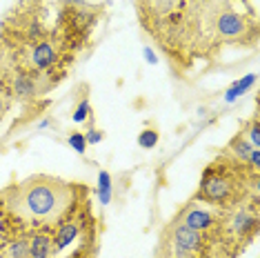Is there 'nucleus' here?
I'll return each mask as SVG.
<instances>
[{"label": "nucleus", "instance_id": "1", "mask_svg": "<svg viewBox=\"0 0 260 258\" xmlns=\"http://www.w3.org/2000/svg\"><path fill=\"white\" fill-rule=\"evenodd\" d=\"M72 205V189L67 183L47 176H34L9 191V207L25 220L54 222Z\"/></svg>", "mask_w": 260, "mask_h": 258}, {"label": "nucleus", "instance_id": "2", "mask_svg": "<svg viewBox=\"0 0 260 258\" xmlns=\"http://www.w3.org/2000/svg\"><path fill=\"white\" fill-rule=\"evenodd\" d=\"M232 194V180L227 176H220V174H211L200 183V191L198 196L205 198L209 203H222L229 198Z\"/></svg>", "mask_w": 260, "mask_h": 258}, {"label": "nucleus", "instance_id": "3", "mask_svg": "<svg viewBox=\"0 0 260 258\" xmlns=\"http://www.w3.org/2000/svg\"><path fill=\"white\" fill-rule=\"evenodd\" d=\"M174 238H176V247H178L180 256H185L187 251L198 249V245H200V234L196 230H189L187 225H180L178 230H176Z\"/></svg>", "mask_w": 260, "mask_h": 258}, {"label": "nucleus", "instance_id": "4", "mask_svg": "<svg viewBox=\"0 0 260 258\" xmlns=\"http://www.w3.org/2000/svg\"><path fill=\"white\" fill-rule=\"evenodd\" d=\"M245 27H247L245 18L238 16V14H232V11H229V14H222L220 18H218V31L227 38L240 36V34L245 31Z\"/></svg>", "mask_w": 260, "mask_h": 258}, {"label": "nucleus", "instance_id": "5", "mask_svg": "<svg viewBox=\"0 0 260 258\" xmlns=\"http://www.w3.org/2000/svg\"><path fill=\"white\" fill-rule=\"evenodd\" d=\"M56 254V243L54 236L49 234H36L29 245V256L31 258H51Z\"/></svg>", "mask_w": 260, "mask_h": 258}, {"label": "nucleus", "instance_id": "6", "mask_svg": "<svg viewBox=\"0 0 260 258\" xmlns=\"http://www.w3.org/2000/svg\"><path fill=\"white\" fill-rule=\"evenodd\" d=\"M182 225H187L189 230H207V227L214 225V216H211L209 212H205V209H191L187 216H185V222Z\"/></svg>", "mask_w": 260, "mask_h": 258}, {"label": "nucleus", "instance_id": "7", "mask_svg": "<svg viewBox=\"0 0 260 258\" xmlns=\"http://www.w3.org/2000/svg\"><path fill=\"white\" fill-rule=\"evenodd\" d=\"M31 60H34V64H36L38 69L49 67V64L56 60V49H54V45H49V43H40V45H36Z\"/></svg>", "mask_w": 260, "mask_h": 258}, {"label": "nucleus", "instance_id": "8", "mask_svg": "<svg viewBox=\"0 0 260 258\" xmlns=\"http://www.w3.org/2000/svg\"><path fill=\"white\" fill-rule=\"evenodd\" d=\"M76 236H78V227H76L74 222H67V225H62L60 230H58V234L54 236L56 251H60V249L67 247V245H72Z\"/></svg>", "mask_w": 260, "mask_h": 258}, {"label": "nucleus", "instance_id": "9", "mask_svg": "<svg viewBox=\"0 0 260 258\" xmlns=\"http://www.w3.org/2000/svg\"><path fill=\"white\" fill-rule=\"evenodd\" d=\"M253 83H256V74H249V76H245V78H240L238 83H234V85L227 89V93H224V101H227V103H234L236 98L242 96V93L249 89Z\"/></svg>", "mask_w": 260, "mask_h": 258}, {"label": "nucleus", "instance_id": "10", "mask_svg": "<svg viewBox=\"0 0 260 258\" xmlns=\"http://www.w3.org/2000/svg\"><path fill=\"white\" fill-rule=\"evenodd\" d=\"M234 230L242 234V236H247L249 232L256 230V216L249 214V212H238L234 218Z\"/></svg>", "mask_w": 260, "mask_h": 258}, {"label": "nucleus", "instance_id": "11", "mask_svg": "<svg viewBox=\"0 0 260 258\" xmlns=\"http://www.w3.org/2000/svg\"><path fill=\"white\" fill-rule=\"evenodd\" d=\"M98 201L103 205H109V201H111V176H109V172L98 174Z\"/></svg>", "mask_w": 260, "mask_h": 258}, {"label": "nucleus", "instance_id": "12", "mask_svg": "<svg viewBox=\"0 0 260 258\" xmlns=\"http://www.w3.org/2000/svg\"><path fill=\"white\" fill-rule=\"evenodd\" d=\"M232 149H234V154H238L240 160H247V158H249V154L253 151V147L249 145V140H247L245 136L234 138V140H232Z\"/></svg>", "mask_w": 260, "mask_h": 258}, {"label": "nucleus", "instance_id": "13", "mask_svg": "<svg viewBox=\"0 0 260 258\" xmlns=\"http://www.w3.org/2000/svg\"><path fill=\"white\" fill-rule=\"evenodd\" d=\"M14 89H16V93H20V96H34V93H36V85H34V80L29 78V76H20L14 83Z\"/></svg>", "mask_w": 260, "mask_h": 258}, {"label": "nucleus", "instance_id": "14", "mask_svg": "<svg viewBox=\"0 0 260 258\" xmlns=\"http://www.w3.org/2000/svg\"><path fill=\"white\" fill-rule=\"evenodd\" d=\"M158 138H160V136H158L156 129H145V132L138 136V145L143 149H151V147H156V145H158Z\"/></svg>", "mask_w": 260, "mask_h": 258}, {"label": "nucleus", "instance_id": "15", "mask_svg": "<svg viewBox=\"0 0 260 258\" xmlns=\"http://www.w3.org/2000/svg\"><path fill=\"white\" fill-rule=\"evenodd\" d=\"M9 256L11 258H27L29 256V243L27 240H16L9 247Z\"/></svg>", "mask_w": 260, "mask_h": 258}, {"label": "nucleus", "instance_id": "16", "mask_svg": "<svg viewBox=\"0 0 260 258\" xmlns=\"http://www.w3.org/2000/svg\"><path fill=\"white\" fill-rule=\"evenodd\" d=\"M69 145H72V147L78 151V154H85V149H87V138H85V134H72V136H69Z\"/></svg>", "mask_w": 260, "mask_h": 258}, {"label": "nucleus", "instance_id": "17", "mask_svg": "<svg viewBox=\"0 0 260 258\" xmlns=\"http://www.w3.org/2000/svg\"><path fill=\"white\" fill-rule=\"evenodd\" d=\"M87 116H89V103L82 101V103H78V107H76L72 118H74V122H85Z\"/></svg>", "mask_w": 260, "mask_h": 258}, {"label": "nucleus", "instance_id": "18", "mask_svg": "<svg viewBox=\"0 0 260 258\" xmlns=\"http://www.w3.org/2000/svg\"><path fill=\"white\" fill-rule=\"evenodd\" d=\"M249 145L253 149H260V134H258V122L249 127Z\"/></svg>", "mask_w": 260, "mask_h": 258}, {"label": "nucleus", "instance_id": "19", "mask_svg": "<svg viewBox=\"0 0 260 258\" xmlns=\"http://www.w3.org/2000/svg\"><path fill=\"white\" fill-rule=\"evenodd\" d=\"M85 138H87V145H98L105 136H103V132H98V129H89Z\"/></svg>", "mask_w": 260, "mask_h": 258}, {"label": "nucleus", "instance_id": "20", "mask_svg": "<svg viewBox=\"0 0 260 258\" xmlns=\"http://www.w3.org/2000/svg\"><path fill=\"white\" fill-rule=\"evenodd\" d=\"M247 160L251 163V167H253V169H258V167H260V149H253Z\"/></svg>", "mask_w": 260, "mask_h": 258}, {"label": "nucleus", "instance_id": "21", "mask_svg": "<svg viewBox=\"0 0 260 258\" xmlns=\"http://www.w3.org/2000/svg\"><path fill=\"white\" fill-rule=\"evenodd\" d=\"M145 60L149 62V64H156L158 62V56H156V51H153L151 47H145Z\"/></svg>", "mask_w": 260, "mask_h": 258}, {"label": "nucleus", "instance_id": "22", "mask_svg": "<svg viewBox=\"0 0 260 258\" xmlns=\"http://www.w3.org/2000/svg\"><path fill=\"white\" fill-rule=\"evenodd\" d=\"M67 5H76V7H85V0H62Z\"/></svg>", "mask_w": 260, "mask_h": 258}, {"label": "nucleus", "instance_id": "23", "mask_svg": "<svg viewBox=\"0 0 260 258\" xmlns=\"http://www.w3.org/2000/svg\"><path fill=\"white\" fill-rule=\"evenodd\" d=\"M3 109H5V103H3V98H0V114H3Z\"/></svg>", "mask_w": 260, "mask_h": 258}]
</instances>
